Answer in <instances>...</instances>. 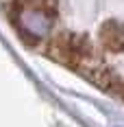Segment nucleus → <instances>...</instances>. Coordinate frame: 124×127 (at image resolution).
I'll return each instance as SVG.
<instances>
[{
	"mask_svg": "<svg viewBox=\"0 0 124 127\" xmlns=\"http://www.w3.org/2000/svg\"><path fill=\"white\" fill-rule=\"evenodd\" d=\"M120 96H124V88H122V92H120Z\"/></svg>",
	"mask_w": 124,
	"mask_h": 127,
	"instance_id": "3",
	"label": "nucleus"
},
{
	"mask_svg": "<svg viewBox=\"0 0 124 127\" xmlns=\"http://www.w3.org/2000/svg\"><path fill=\"white\" fill-rule=\"evenodd\" d=\"M98 48L111 55L124 53V22L107 20L98 31Z\"/></svg>",
	"mask_w": 124,
	"mask_h": 127,
	"instance_id": "2",
	"label": "nucleus"
},
{
	"mask_svg": "<svg viewBox=\"0 0 124 127\" xmlns=\"http://www.w3.org/2000/svg\"><path fill=\"white\" fill-rule=\"evenodd\" d=\"M57 2L54 0H13L11 22L20 33L22 42L28 46H41L52 37L57 22Z\"/></svg>",
	"mask_w": 124,
	"mask_h": 127,
	"instance_id": "1",
	"label": "nucleus"
}]
</instances>
